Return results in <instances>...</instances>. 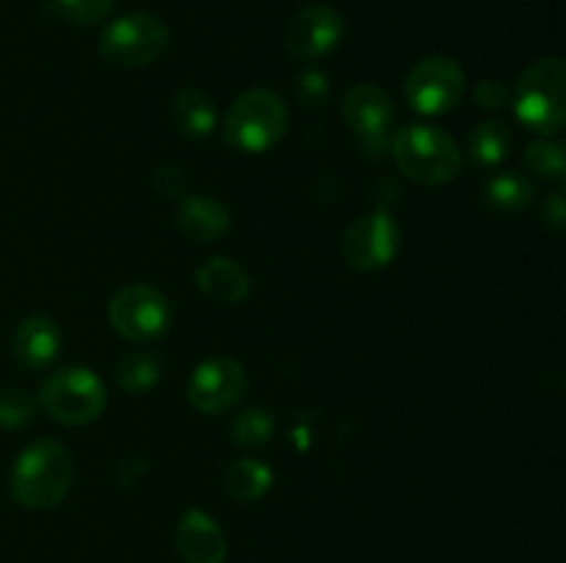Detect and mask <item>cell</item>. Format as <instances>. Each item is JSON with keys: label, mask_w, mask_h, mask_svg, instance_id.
Returning <instances> with one entry per match:
<instances>
[{"label": "cell", "mask_w": 566, "mask_h": 563, "mask_svg": "<svg viewBox=\"0 0 566 563\" xmlns=\"http://www.w3.org/2000/svg\"><path fill=\"white\" fill-rule=\"evenodd\" d=\"M72 486V456L61 442L39 439L17 456L9 475L14 502L33 511L55 508Z\"/></svg>", "instance_id": "obj_1"}, {"label": "cell", "mask_w": 566, "mask_h": 563, "mask_svg": "<svg viewBox=\"0 0 566 563\" xmlns=\"http://www.w3.org/2000/svg\"><path fill=\"white\" fill-rule=\"evenodd\" d=\"M517 119L528 130L556 136L566 119V66L558 55L534 61L512 88Z\"/></svg>", "instance_id": "obj_2"}, {"label": "cell", "mask_w": 566, "mask_h": 563, "mask_svg": "<svg viewBox=\"0 0 566 563\" xmlns=\"http://www.w3.org/2000/svg\"><path fill=\"white\" fill-rule=\"evenodd\" d=\"M392 155L403 174L420 185H446L462 169V152L457 141L440 127H401L392 138Z\"/></svg>", "instance_id": "obj_3"}, {"label": "cell", "mask_w": 566, "mask_h": 563, "mask_svg": "<svg viewBox=\"0 0 566 563\" xmlns=\"http://www.w3.org/2000/svg\"><path fill=\"white\" fill-rule=\"evenodd\" d=\"M287 105L271 88H249L230 105L224 119V138L241 152H265L287 130Z\"/></svg>", "instance_id": "obj_4"}, {"label": "cell", "mask_w": 566, "mask_h": 563, "mask_svg": "<svg viewBox=\"0 0 566 563\" xmlns=\"http://www.w3.org/2000/svg\"><path fill=\"white\" fill-rule=\"evenodd\" d=\"M169 47V28L160 17L133 11L111 22L99 36V55L114 66H149Z\"/></svg>", "instance_id": "obj_5"}, {"label": "cell", "mask_w": 566, "mask_h": 563, "mask_svg": "<svg viewBox=\"0 0 566 563\" xmlns=\"http://www.w3.org/2000/svg\"><path fill=\"white\" fill-rule=\"evenodd\" d=\"M39 403L59 423L86 425L103 414L108 395L88 368H61L42 384Z\"/></svg>", "instance_id": "obj_6"}, {"label": "cell", "mask_w": 566, "mask_h": 563, "mask_svg": "<svg viewBox=\"0 0 566 563\" xmlns=\"http://www.w3.org/2000/svg\"><path fill=\"white\" fill-rule=\"evenodd\" d=\"M108 320L116 334L125 337V340H158L171 326L169 298L149 285H127L111 298Z\"/></svg>", "instance_id": "obj_7"}, {"label": "cell", "mask_w": 566, "mask_h": 563, "mask_svg": "<svg viewBox=\"0 0 566 563\" xmlns=\"http://www.w3.org/2000/svg\"><path fill=\"white\" fill-rule=\"evenodd\" d=\"M464 70L448 55H431L418 61L407 75V99L426 116H440L457 108L464 97Z\"/></svg>", "instance_id": "obj_8"}, {"label": "cell", "mask_w": 566, "mask_h": 563, "mask_svg": "<svg viewBox=\"0 0 566 563\" xmlns=\"http://www.w3.org/2000/svg\"><path fill=\"white\" fill-rule=\"evenodd\" d=\"M401 248V230L387 213L359 215L346 230L340 252L346 263L357 270H379L396 259Z\"/></svg>", "instance_id": "obj_9"}, {"label": "cell", "mask_w": 566, "mask_h": 563, "mask_svg": "<svg viewBox=\"0 0 566 563\" xmlns=\"http://www.w3.org/2000/svg\"><path fill=\"white\" fill-rule=\"evenodd\" d=\"M247 370L232 357H213L193 370L188 381V401L202 414H221L247 395Z\"/></svg>", "instance_id": "obj_10"}, {"label": "cell", "mask_w": 566, "mask_h": 563, "mask_svg": "<svg viewBox=\"0 0 566 563\" xmlns=\"http://www.w3.org/2000/svg\"><path fill=\"white\" fill-rule=\"evenodd\" d=\"M343 31H346V22H343L337 9L324 3L304 6L287 22L285 47L293 59L315 61L337 47V42L343 39Z\"/></svg>", "instance_id": "obj_11"}, {"label": "cell", "mask_w": 566, "mask_h": 563, "mask_svg": "<svg viewBox=\"0 0 566 563\" xmlns=\"http://www.w3.org/2000/svg\"><path fill=\"white\" fill-rule=\"evenodd\" d=\"M175 550L186 563H224L227 535L202 508H191L175 530Z\"/></svg>", "instance_id": "obj_12"}, {"label": "cell", "mask_w": 566, "mask_h": 563, "mask_svg": "<svg viewBox=\"0 0 566 563\" xmlns=\"http://www.w3.org/2000/svg\"><path fill=\"white\" fill-rule=\"evenodd\" d=\"M343 116L359 138L379 141L392 121V99L385 88L374 83H359L343 99Z\"/></svg>", "instance_id": "obj_13"}, {"label": "cell", "mask_w": 566, "mask_h": 563, "mask_svg": "<svg viewBox=\"0 0 566 563\" xmlns=\"http://www.w3.org/2000/svg\"><path fill=\"white\" fill-rule=\"evenodd\" d=\"M61 351V331L44 315H31L11 334V357L25 370H44Z\"/></svg>", "instance_id": "obj_14"}, {"label": "cell", "mask_w": 566, "mask_h": 563, "mask_svg": "<svg viewBox=\"0 0 566 563\" xmlns=\"http://www.w3.org/2000/svg\"><path fill=\"white\" fill-rule=\"evenodd\" d=\"M177 226L197 243H213L230 232V213L213 196H186L177 208Z\"/></svg>", "instance_id": "obj_15"}, {"label": "cell", "mask_w": 566, "mask_h": 563, "mask_svg": "<svg viewBox=\"0 0 566 563\" xmlns=\"http://www.w3.org/2000/svg\"><path fill=\"white\" fill-rule=\"evenodd\" d=\"M202 296L216 304H241L249 296V274L230 257H210L193 274Z\"/></svg>", "instance_id": "obj_16"}, {"label": "cell", "mask_w": 566, "mask_h": 563, "mask_svg": "<svg viewBox=\"0 0 566 563\" xmlns=\"http://www.w3.org/2000/svg\"><path fill=\"white\" fill-rule=\"evenodd\" d=\"M171 119H175L177 130L188 138H208L216 130V103L208 92L202 88H182L171 103Z\"/></svg>", "instance_id": "obj_17"}, {"label": "cell", "mask_w": 566, "mask_h": 563, "mask_svg": "<svg viewBox=\"0 0 566 563\" xmlns=\"http://www.w3.org/2000/svg\"><path fill=\"white\" fill-rule=\"evenodd\" d=\"M274 484V472L258 458H241L224 472V491L238 502H254L265 497Z\"/></svg>", "instance_id": "obj_18"}, {"label": "cell", "mask_w": 566, "mask_h": 563, "mask_svg": "<svg viewBox=\"0 0 566 563\" xmlns=\"http://www.w3.org/2000/svg\"><path fill=\"white\" fill-rule=\"evenodd\" d=\"M531 199H534V185L517 171H501V174L490 177L484 185L486 208L495 210V213H520V210L528 208Z\"/></svg>", "instance_id": "obj_19"}, {"label": "cell", "mask_w": 566, "mask_h": 563, "mask_svg": "<svg viewBox=\"0 0 566 563\" xmlns=\"http://www.w3.org/2000/svg\"><path fill=\"white\" fill-rule=\"evenodd\" d=\"M509 149H512V130L503 121H484L470 132V160L481 169H492V166L501 163Z\"/></svg>", "instance_id": "obj_20"}, {"label": "cell", "mask_w": 566, "mask_h": 563, "mask_svg": "<svg viewBox=\"0 0 566 563\" xmlns=\"http://www.w3.org/2000/svg\"><path fill=\"white\" fill-rule=\"evenodd\" d=\"M160 379V364L153 353H130L119 364V386H125L130 395L149 392Z\"/></svg>", "instance_id": "obj_21"}, {"label": "cell", "mask_w": 566, "mask_h": 563, "mask_svg": "<svg viewBox=\"0 0 566 563\" xmlns=\"http://www.w3.org/2000/svg\"><path fill=\"white\" fill-rule=\"evenodd\" d=\"M274 434V417L269 408L252 406L241 412L232 423V442L241 447H260L271 439Z\"/></svg>", "instance_id": "obj_22"}, {"label": "cell", "mask_w": 566, "mask_h": 563, "mask_svg": "<svg viewBox=\"0 0 566 563\" xmlns=\"http://www.w3.org/2000/svg\"><path fill=\"white\" fill-rule=\"evenodd\" d=\"M525 166H528L534 174L545 177V180H564L566 174V152L562 141H542L528 144L525 149Z\"/></svg>", "instance_id": "obj_23"}, {"label": "cell", "mask_w": 566, "mask_h": 563, "mask_svg": "<svg viewBox=\"0 0 566 563\" xmlns=\"http://www.w3.org/2000/svg\"><path fill=\"white\" fill-rule=\"evenodd\" d=\"M36 414V397L28 390L11 386V390L0 392V428H25Z\"/></svg>", "instance_id": "obj_24"}, {"label": "cell", "mask_w": 566, "mask_h": 563, "mask_svg": "<svg viewBox=\"0 0 566 563\" xmlns=\"http://www.w3.org/2000/svg\"><path fill=\"white\" fill-rule=\"evenodd\" d=\"M55 11L72 25H97L114 9V0H53Z\"/></svg>", "instance_id": "obj_25"}, {"label": "cell", "mask_w": 566, "mask_h": 563, "mask_svg": "<svg viewBox=\"0 0 566 563\" xmlns=\"http://www.w3.org/2000/svg\"><path fill=\"white\" fill-rule=\"evenodd\" d=\"M296 94L307 108H321L329 99V77L318 70H307L296 77Z\"/></svg>", "instance_id": "obj_26"}, {"label": "cell", "mask_w": 566, "mask_h": 563, "mask_svg": "<svg viewBox=\"0 0 566 563\" xmlns=\"http://www.w3.org/2000/svg\"><path fill=\"white\" fill-rule=\"evenodd\" d=\"M473 99H475V105H479V108L501 110L503 105L512 103V92H509V88L503 86L501 81H492V77H490V81H481L479 86H475Z\"/></svg>", "instance_id": "obj_27"}, {"label": "cell", "mask_w": 566, "mask_h": 563, "mask_svg": "<svg viewBox=\"0 0 566 563\" xmlns=\"http://www.w3.org/2000/svg\"><path fill=\"white\" fill-rule=\"evenodd\" d=\"M547 221H553V232H562L564 226V199L553 196L547 204Z\"/></svg>", "instance_id": "obj_28"}]
</instances>
